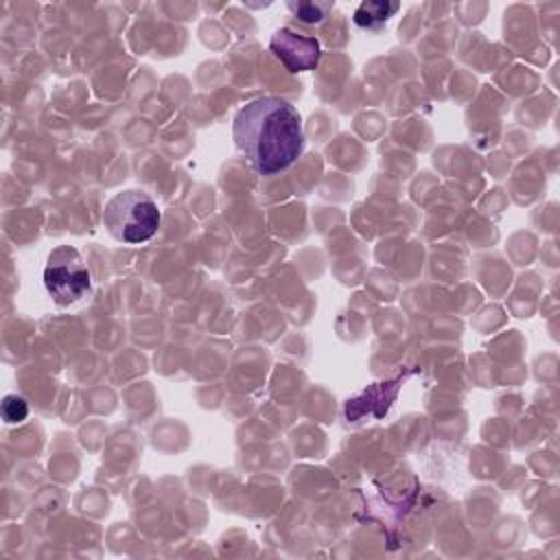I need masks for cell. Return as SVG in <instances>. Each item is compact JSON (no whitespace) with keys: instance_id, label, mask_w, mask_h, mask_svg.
Segmentation results:
<instances>
[{"instance_id":"cell-1","label":"cell","mask_w":560,"mask_h":560,"mask_svg":"<svg viewBox=\"0 0 560 560\" xmlns=\"http://www.w3.org/2000/svg\"><path fill=\"white\" fill-rule=\"evenodd\" d=\"M232 136L249 166L262 177L289 168L304 151L302 116L278 96L245 103L234 116Z\"/></svg>"},{"instance_id":"cell-2","label":"cell","mask_w":560,"mask_h":560,"mask_svg":"<svg viewBox=\"0 0 560 560\" xmlns=\"http://www.w3.org/2000/svg\"><path fill=\"white\" fill-rule=\"evenodd\" d=\"M162 221V212L153 197L144 190H122L114 195L103 210V223L107 232L127 245L149 241Z\"/></svg>"},{"instance_id":"cell-3","label":"cell","mask_w":560,"mask_h":560,"mask_svg":"<svg viewBox=\"0 0 560 560\" xmlns=\"http://www.w3.org/2000/svg\"><path fill=\"white\" fill-rule=\"evenodd\" d=\"M44 287L59 306H70L90 293L92 276L74 247L61 245L50 252L44 267Z\"/></svg>"},{"instance_id":"cell-4","label":"cell","mask_w":560,"mask_h":560,"mask_svg":"<svg viewBox=\"0 0 560 560\" xmlns=\"http://www.w3.org/2000/svg\"><path fill=\"white\" fill-rule=\"evenodd\" d=\"M273 55L282 61L289 72H306L317 68L322 57V46L315 37L300 35L291 28H280L269 42Z\"/></svg>"},{"instance_id":"cell-5","label":"cell","mask_w":560,"mask_h":560,"mask_svg":"<svg viewBox=\"0 0 560 560\" xmlns=\"http://www.w3.org/2000/svg\"><path fill=\"white\" fill-rule=\"evenodd\" d=\"M398 2H363L354 11V22L361 28H378L398 11Z\"/></svg>"},{"instance_id":"cell-6","label":"cell","mask_w":560,"mask_h":560,"mask_svg":"<svg viewBox=\"0 0 560 560\" xmlns=\"http://www.w3.org/2000/svg\"><path fill=\"white\" fill-rule=\"evenodd\" d=\"M287 7L304 24H319L332 11V2H287Z\"/></svg>"},{"instance_id":"cell-7","label":"cell","mask_w":560,"mask_h":560,"mask_svg":"<svg viewBox=\"0 0 560 560\" xmlns=\"http://www.w3.org/2000/svg\"><path fill=\"white\" fill-rule=\"evenodd\" d=\"M26 416H28V405H26V400L22 396H18V394L4 396V400H2V418H4L7 424L22 422Z\"/></svg>"}]
</instances>
